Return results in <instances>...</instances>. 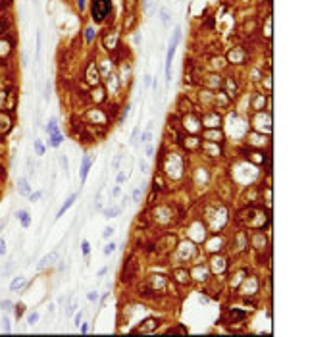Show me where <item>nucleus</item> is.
<instances>
[{"label": "nucleus", "instance_id": "nucleus-7", "mask_svg": "<svg viewBox=\"0 0 333 337\" xmlns=\"http://www.w3.org/2000/svg\"><path fill=\"white\" fill-rule=\"evenodd\" d=\"M160 21H162L164 27H170L171 25V14H170V10L166 8V6H162V8H160Z\"/></svg>", "mask_w": 333, "mask_h": 337}, {"label": "nucleus", "instance_id": "nucleus-30", "mask_svg": "<svg viewBox=\"0 0 333 337\" xmlns=\"http://www.w3.org/2000/svg\"><path fill=\"white\" fill-rule=\"evenodd\" d=\"M114 250H116V245H114V243H108V245L104 247V254H112Z\"/></svg>", "mask_w": 333, "mask_h": 337}, {"label": "nucleus", "instance_id": "nucleus-26", "mask_svg": "<svg viewBox=\"0 0 333 337\" xmlns=\"http://www.w3.org/2000/svg\"><path fill=\"white\" fill-rule=\"evenodd\" d=\"M87 299H89L91 303H96V300H98V293H95V291H89V293H87Z\"/></svg>", "mask_w": 333, "mask_h": 337}, {"label": "nucleus", "instance_id": "nucleus-41", "mask_svg": "<svg viewBox=\"0 0 333 337\" xmlns=\"http://www.w3.org/2000/svg\"><path fill=\"white\" fill-rule=\"evenodd\" d=\"M4 253H6V241L0 239V254H4Z\"/></svg>", "mask_w": 333, "mask_h": 337}, {"label": "nucleus", "instance_id": "nucleus-27", "mask_svg": "<svg viewBox=\"0 0 333 337\" xmlns=\"http://www.w3.org/2000/svg\"><path fill=\"white\" fill-rule=\"evenodd\" d=\"M12 300H2V303H0V308H2V310H12Z\"/></svg>", "mask_w": 333, "mask_h": 337}, {"label": "nucleus", "instance_id": "nucleus-35", "mask_svg": "<svg viewBox=\"0 0 333 337\" xmlns=\"http://www.w3.org/2000/svg\"><path fill=\"white\" fill-rule=\"evenodd\" d=\"M206 139H210V141H220V133L216 135V133H206Z\"/></svg>", "mask_w": 333, "mask_h": 337}, {"label": "nucleus", "instance_id": "nucleus-19", "mask_svg": "<svg viewBox=\"0 0 333 337\" xmlns=\"http://www.w3.org/2000/svg\"><path fill=\"white\" fill-rule=\"evenodd\" d=\"M114 231H116V229H114V227H110V225H108V227H104V231H102V237H104V239H110L112 235H114Z\"/></svg>", "mask_w": 333, "mask_h": 337}, {"label": "nucleus", "instance_id": "nucleus-8", "mask_svg": "<svg viewBox=\"0 0 333 337\" xmlns=\"http://www.w3.org/2000/svg\"><path fill=\"white\" fill-rule=\"evenodd\" d=\"M21 287H25V277H23V276L14 277L12 283H10V291H19Z\"/></svg>", "mask_w": 333, "mask_h": 337}, {"label": "nucleus", "instance_id": "nucleus-3", "mask_svg": "<svg viewBox=\"0 0 333 337\" xmlns=\"http://www.w3.org/2000/svg\"><path fill=\"white\" fill-rule=\"evenodd\" d=\"M58 260V249H54V250H50L48 254H45L41 258V262L37 264V268L39 270H42V268H46V266H50V264H54Z\"/></svg>", "mask_w": 333, "mask_h": 337}, {"label": "nucleus", "instance_id": "nucleus-12", "mask_svg": "<svg viewBox=\"0 0 333 337\" xmlns=\"http://www.w3.org/2000/svg\"><path fill=\"white\" fill-rule=\"evenodd\" d=\"M229 60H239V62H243L245 60V52L243 50H231L229 52ZM237 62V64H239Z\"/></svg>", "mask_w": 333, "mask_h": 337}, {"label": "nucleus", "instance_id": "nucleus-23", "mask_svg": "<svg viewBox=\"0 0 333 337\" xmlns=\"http://www.w3.org/2000/svg\"><path fill=\"white\" fill-rule=\"evenodd\" d=\"M150 139H152V131H150V129H147V131L143 133V143H150Z\"/></svg>", "mask_w": 333, "mask_h": 337}, {"label": "nucleus", "instance_id": "nucleus-29", "mask_svg": "<svg viewBox=\"0 0 333 337\" xmlns=\"http://www.w3.org/2000/svg\"><path fill=\"white\" fill-rule=\"evenodd\" d=\"M119 162H121V154H118V156L112 160V170H118V168H119Z\"/></svg>", "mask_w": 333, "mask_h": 337}, {"label": "nucleus", "instance_id": "nucleus-13", "mask_svg": "<svg viewBox=\"0 0 333 337\" xmlns=\"http://www.w3.org/2000/svg\"><path fill=\"white\" fill-rule=\"evenodd\" d=\"M60 143H62V135L60 133H58V131L50 133V147H60Z\"/></svg>", "mask_w": 333, "mask_h": 337}, {"label": "nucleus", "instance_id": "nucleus-10", "mask_svg": "<svg viewBox=\"0 0 333 337\" xmlns=\"http://www.w3.org/2000/svg\"><path fill=\"white\" fill-rule=\"evenodd\" d=\"M18 220L21 221V225H23V227H29V224H31V218H29V212L27 210H19L18 212Z\"/></svg>", "mask_w": 333, "mask_h": 337}, {"label": "nucleus", "instance_id": "nucleus-5", "mask_svg": "<svg viewBox=\"0 0 333 337\" xmlns=\"http://www.w3.org/2000/svg\"><path fill=\"white\" fill-rule=\"evenodd\" d=\"M77 197H79L77 193H73V195H71V197H69V198L66 200V202H64V204L60 206V210H58V214H56V220H60V218L64 216V212H68V210L71 208V206H73V202L77 200Z\"/></svg>", "mask_w": 333, "mask_h": 337}, {"label": "nucleus", "instance_id": "nucleus-31", "mask_svg": "<svg viewBox=\"0 0 333 337\" xmlns=\"http://www.w3.org/2000/svg\"><path fill=\"white\" fill-rule=\"evenodd\" d=\"M92 37H95V29H92V27H89V29H87V33H85V39L91 42V41H92Z\"/></svg>", "mask_w": 333, "mask_h": 337}, {"label": "nucleus", "instance_id": "nucleus-40", "mask_svg": "<svg viewBox=\"0 0 333 337\" xmlns=\"http://www.w3.org/2000/svg\"><path fill=\"white\" fill-rule=\"evenodd\" d=\"M75 308H77V304H71V306L68 308V310H66V316H71V314L75 312Z\"/></svg>", "mask_w": 333, "mask_h": 337}, {"label": "nucleus", "instance_id": "nucleus-44", "mask_svg": "<svg viewBox=\"0 0 333 337\" xmlns=\"http://www.w3.org/2000/svg\"><path fill=\"white\" fill-rule=\"evenodd\" d=\"M129 112H131V106H127V108L123 110V120H127V116H129Z\"/></svg>", "mask_w": 333, "mask_h": 337}, {"label": "nucleus", "instance_id": "nucleus-46", "mask_svg": "<svg viewBox=\"0 0 333 337\" xmlns=\"http://www.w3.org/2000/svg\"><path fill=\"white\" fill-rule=\"evenodd\" d=\"M148 85H150V75L144 77V87H148Z\"/></svg>", "mask_w": 333, "mask_h": 337}, {"label": "nucleus", "instance_id": "nucleus-39", "mask_svg": "<svg viewBox=\"0 0 333 337\" xmlns=\"http://www.w3.org/2000/svg\"><path fill=\"white\" fill-rule=\"evenodd\" d=\"M116 181H118V183H123V181H125V174H123V171H119V174H118Z\"/></svg>", "mask_w": 333, "mask_h": 337}, {"label": "nucleus", "instance_id": "nucleus-21", "mask_svg": "<svg viewBox=\"0 0 333 337\" xmlns=\"http://www.w3.org/2000/svg\"><path fill=\"white\" fill-rule=\"evenodd\" d=\"M54 131H58V127H56V118H50V121H48V133H54Z\"/></svg>", "mask_w": 333, "mask_h": 337}, {"label": "nucleus", "instance_id": "nucleus-4", "mask_svg": "<svg viewBox=\"0 0 333 337\" xmlns=\"http://www.w3.org/2000/svg\"><path fill=\"white\" fill-rule=\"evenodd\" d=\"M91 164H92V156L91 154H85L83 156V160H81V183H85V179H87V174H89V170H91Z\"/></svg>", "mask_w": 333, "mask_h": 337}, {"label": "nucleus", "instance_id": "nucleus-6", "mask_svg": "<svg viewBox=\"0 0 333 337\" xmlns=\"http://www.w3.org/2000/svg\"><path fill=\"white\" fill-rule=\"evenodd\" d=\"M18 193L19 195H29V193H31V185H29V181L25 177L18 179Z\"/></svg>", "mask_w": 333, "mask_h": 337}, {"label": "nucleus", "instance_id": "nucleus-22", "mask_svg": "<svg viewBox=\"0 0 333 337\" xmlns=\"http://www.w3.org/2000/svg\"><path fill=\"white\" fill-rule=\"evenodd\" d=\"M35 152H37V154H45V147H42L41 141H35Z\"/></svg>", "mask_w": 333, "mask_h": 337}, {"label": "nucleus", "instance_id": "nucleus-48", "mask_svg": "<svg viewBox=\"0 0 333 337\" xmlns=\"http://www.w3.org/2000/svg\"><path fill=\"white\" fill-rule=\"evenodd\" d=\"M139 42H141V35L137 33V35H135V45H139Z\"/></svg>", "mask_w": 333, "mask_h": 337}, {"label": "nucleus", "instance_id": "nucleus-25", "mask_svg": "<svg viewBox=\"0 0 333 337\" xmlns=\"http://www.w3.org/2000/svg\"><path fill=\"white\" fill-rule=\"evenodd\" d=\"M133 202H141V187H137L135 191H133Z\"/></svg>", "mask_w": 333, "mask_h": 337}, {"label": "nucleus", "instance_id": "nucleus-45", "mask_svg": "<svg viewBox=\"0 0 333 337\" xmlns=\"http://www.w3.org/2000/svg\"><path fill=\"white\" fill-rule=\"evenodd\" d=\"M87 331H89V324H83L81 326V333H87Z\"/></svg>", "mask_w": 333, "mask_h": 337}, {"label": "nucleus", "instance_id": "nucleus-17", "mask_svg": "<svg viewBox=\"0 0 333 337\" xmlns=\"http://www.w3.org/2000/svg\"><path fill=\"white\" fill-rule=\"evenodd\" d=\"M139 131H141V125H137L133 129V135H131V145H137V141H139Z\"/></svg>", "mask_w": 333, "mask_h": 337}, {"label": "nucleus", "instance_id": "nucleus-9", "mask_svg": "<svg viewBox=\"0 0 333 337\" xmlns=\"http://www.w3.org/2000/svg\"><path fill=\"white\" fill-rule=\"evenodd\" d=\"M121 214V206H108L104 208V218H116Z\"/></svg>", "mask_w": 333, "mask_h": 337}, {"label": "nucleus", "instance_id": "nucleus-28", "mask_svg": "<svg viewBox=\"0 0 333 337\" xmlns=\"http://www.w3.org/2000/svg\"><path fill=\"white\" fill-rule=\"evenodd\" d=\"M81 250H83V254H89V253H91V245H89V241H83V243H81Z\"/></svg>", "mask_w": 333, "mask_h": 337}, {"label": "nucleus", "instance_id": "nucleus-16", "mask_svg": "<svg viewBox=\"0 0 333 337\" xmlns=\"http://www.w3.org/2000/svg\"><path fill=\"white\" fill-rule=\"evenodd\" d=\"M2 327H4V331H6V333H10V331H12V324H10V318H8V316H4V318H2Z\"/></svg>", "mask_w": 333, "mask_h": 337}, {"label": "nucleus", "instance_id": "nucleus-20", "mask_svg": "<svg viewBox=\"0 0 333 337\" xmlns=\"http://www.w3.org/2000/svg\"><path fill=\"white\" fill-rule=\"evenodd\" d=\"M42 37H41V33H37V60L41 58V50H42Z\"/></svg>", "mask_w": 333, "mask_h": 337}, {"label": "nucleus", "instance_id": "nucleus-34", "mask_svg": "<svg viewBox=\"0 0 333 337\" xmlns=\"http://www.w3.org/2000/svg\"><path fill=\"white\" fill-rule=\"evenodd\" d=\"M81 318H83V310H79L77 314H75V318H73V322H75V326H79L81 324Z\"/></svg>", "mask_w": 333, "mask_h": 337}, {"label": "nucleus", "instance_id": "nucleus-32", "mask_svg": "<svg viewBox=\"0 0 333 337\" xmlns=\"http://www.w3.org/2000/svg\"><path fill=\"white\" fill-rule=\"evenodd\" d=\"M45 100H46V102L50 100V83L48 81L45 83Z\"/></svg>", "mask_w": 333, "mask_h": 337}, {"label": "nucleus", "instance_id": "nucleus-2", "mask_svg": "<svg viewBox=\"0 0 333 337\" xmlns=\"http://www.w3.org/2000/svg\"><path fill=\"white\" fill-rule=\"evenodd\" d=\"M181 41V25H177L173 29V37L170 41V46H168V54H166V83H170L171 79V62H173V54H175V48Z\"/></svg>", "mask_w": 333, "mask_h": 337}, {"label": "nucleus", "instance_id": "nucleus-42", "mask_svg": "<svg viewBox=\"0 0 333 337\" xmlns=\"http://www.w3.org/2000/svg\"><path fill=\"white\" fill-rule=\"evenodd\" d=\"M77 2V6H79V12H83L85 10V0H75Z\"/></svg>", "mask_w": 333, "mask_h": 337}, {"label": "nucleus", "instance_id": "nucleus-37", "mask_svg": "<svg viewBox=\"0 0 333 337\" xmlns=\"http://www.w3.org/2000/svg\"><path fill=\"white\" fill-rule=\"evenodd\" d=\"M23 308H25V306H23V304H21V303H19V304H18V306H16V316H18V318H19V316H21V314H23Z\"/></svg>", "mask_w": 333, "mask_h": 337}, {"label": "nucleus", "instance_id": "nucleus-33", "mask_svg": "<svg viewBox=\"0 0 333 337\" xmlns=\"http://www.w3.org/2000/svg\"><path fill=\"white\" fill-rule=\"evenodd\" d=\"M60 164H62L64 171H68V158H66V154H62V156H60Z\"/></svg>", "mask_w": 333, "mask_h": 337}, {"label": "nucleus", "instance_id": "nucleus-15", "mask_svg": "<svg viewBox=\"0 0 333 337\" xmlns=\"http://www.w3.org/2000/svg\"><path fill=\"white\" fill-rule=\"evenodd\" d=\"M89 81H91V83H96V81H98V73H96L95 66L89 68Z\"/></svg>", "mask_w": 333, "mask_h": 337}, {"label": "nucleus", "instance_id": "nucleus-1", "mask_svg": "<svg viewBox=\"0 0 333 337\" xmlns=\"http://www.w3.org/2000/svg\"><path fill=\"white\" fill-rule=\"evenodd\" d=\"M110 12H112V0H92L91 2V14L96 23L106 21Z\"/></svg>", "mask_w": 333, "mask_h": 337}, {"label": "nucleus", "instance_id": "nucleus-47", "mask_svg": "<svg viewBox=\"0 0 333 337\" xmlns=\"http://www.w3.org/2000/svg\"><path fill=\"white\" fill-rule=\"evenodd\" d=\"M106 272H108V268H100V270H98V276H104Z\"/></svg>", "mask_w": 333, "mask_h": 337}, {"label": "nucleus", "instance_id": "nucleus-43", "mask_svg": "<svg viewBox=\"0 0 333 337\" xmlns=\"http://www.w3.org/2000/svg\"><path fill=\"white\" fill-rule=\"evenodd\" d=\"M119 193H121V187L118 185V187H114V191H112V197H118Z\"/></svg>", "mask_w": 333, "mask_h": 337}, {"label": "nucleus", "instance_id": "nucleus-11", "mask_svg": "<svg viewBox=\"0 0 333 337\" xmlns=\"http://www.w3.org/2000/svg\"><path fill=\"white\" fill-rule=\"evenodd\" d=\"M204 121H206V125H208V127H216V125H220V118L216 116V114H212V116H206V118H204Z\"/></svg>", "mask_w": 333, "mask_h": 337}, {"label": "nucleus", "instance_id": "nucleus-24", "mask_svg": "<svg viewBox=\"0 0 333 337\" xmlns=\"http://www.w3.org/2000/svg\"><path fill=\"white\" fill-rule=\"evenodd\" d=\"M42 197V191H37V193H29V200L31 202H35V200H39Z\"/></svg>", "mask_w": 333, "mask_h": 337}, {"label": "nucleus", "instance_id": "nucleus-18", "mask_svg": "<svg viewBox=\"0 0 333 337\" xmlns=\"http://www.w3.org/2000/svg\"><path fill=\"white\" fill-rule=\"evenodd\" d=\"M27 322H29L31 326H33V324H37V322H39V312H31V314L27 316Z\"/></svg>", "mask_w": 333, "mask_h": 337}, {"label": "nucleus", "instance_id": "nucleus-38", "mask_svg": "<svg viewBox=\"0 0 333 337\" xmlns=\"http://www.w3.org/2000/svg\"><path fill=\"white\" fill-rule=\"evenodd\" d=\"M27 171H29L31 175L35 174V164H31V160H27Z\"/></svg>", "mask_w": 333, "mask_h": 337}, {"label": "nucleus", "instance_id": "nucleus-36", "mask_svg": "<svg viewBox=\"0 0 333 337\" xmlns=\"http://www.w3.org/2000/svg\"><path fill=\"white\" fill-rule=\"evenodd\" d=\"M147 156H154V147L150 143H147Z\"/></svg>", "mask_w": 333, "mask_h": 337}, {"label": "nucleus", "instance_id": "nucleus-14", "mask_svg": "<svg viewBox=\"0 0 333 337\" xmlns=\"http://www.w3.org/2000/svg\"><path fill=\"white\" fill-rule=\"evenodd\" d=\"M154 327H156V320L148 318L147 322H144V326H141V331H152Z\"/></svg>", "mask_w": 333, "mask_h": 337}]
</instances>
